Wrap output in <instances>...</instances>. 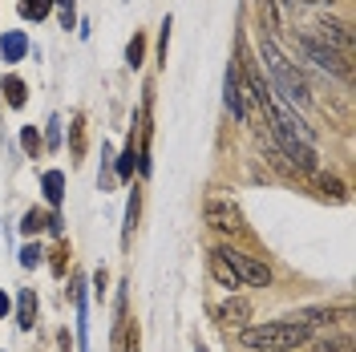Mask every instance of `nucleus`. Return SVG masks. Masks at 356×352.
I'll use <instances>...</instances> for the list:
<instances>
[{
	"instance_id": "21",
	"label": "nucleus",
	"mask_w": 356,
	"mask_h": 352,
	"mask_svg": "<svg viewBox=\"0 0 356 352\" xmlns=\"http://www.w3.org/2000/svg\"><path fill=\"white\" fill-rule=\"evenodd\" d=\"M44 227H49V215H44V211H29V215L21 219V231H24V235H41Z\"/></svg>"
},
{
	"instance_id": "26",
	"label": "nucleus",
	"mask_w": 356,
	"mask_h": 352,
	"mask_svg": "<svg viewBox=\"0 0 356 352\" xmlns=\"http://www.w3.org/2000/svg\"><path fill=\"white\" fill-rule=\"evenodd\" d=\"M57 138H61V122L53 118V122H49V146H57Z\"/></svg>"
},
{
	"instance_id": "3",
	"label": "nucleus",
	"mask_w": 356,
	"mask_h": 352,
	"mask_svg": "<svg viewBox=\"0 0 356 352\" xmlns=\"http://www.w3.org/2000/svg\"><path fill=\"white\" fill-rule=\"evenodd\" d=\"M300 49H304V53H308V61H316L324 73H332V77H340V81H348V77H353V65H348L344 57H336L332 49H324L320 41H312V33L300 37Z\"/></svg>"
},
{
	"instance_id": "15",
	"label": "nucleus",
	"mask_w": 356,
	"mask_h": 352,
	"mask_svg": "<svg viewBox=\"0 0 356 352\" xmlns=\"http://www.w3.org/2000/svg\"><path fill=\"white\" fill-rule=\"evenodd\" d=\"M134 166H138V146H134V134H130V142H126V150H122V158H118V170H113V175L122 178V182H130Z\"/></svg>"
},
{
	"instance_id": "29",
	"label": "nucleus",
	"mask_w": 356,
	"mask_h": 352,
	"mask_svg": "<svg viewBox=\"0 0 356 352\" xmlns=\"http://www.w3.org/2000/svg\"><path fill=\"white\" fill-rule=\"evenodd\" d=\"M4 312H8V296H4V291H0V316H4Z\"/></svg>"
},
{
	"instance_id": "18",
	"label": "nucleus",
	"mask_w": 356,
	"mask_h": 352,
	"mask_svg": "<svg viewBox=\"0 0 356 352\" xmlns=\"http://www.w3.org/2000/svg\"><path fill=\"white\" fill-rule=\"evenodd\" d=\"M142 57H146V37H142V33H134L130 45H126V65L138 69V65H142Z\"/></svg>"
},
{
	"instance_id": "6",
	"label": "nucleus",
	"mask_w": 356,
	"mask_h": 352,
	"mask_svg": "<svg viewBox=\"0 0 356 352\" xmlns=\"http://www.w3.org/2000/svg\"><path fill=\"white\" fill-rule=\"evenodd\" d=\"M222 102H227V110L231 118H239L247 122V106H243V81H239V69L227 65V77H222Z\"/></svg>"
},
{
	"instance_id": "20",
	"label": "nucleus",
	"mask_w": 356,
	"mask_h": 352,
	"mask_svg": "<svg viewBox=\"0 0 356 352\" xmlns=\"http://www.w3.org/2000/svg\"><path fill=\"white\" fill-rule=\"evenodd\" d=\"M138 215H142V191L134 186L130 202H126V239H130V235H134V227H138Z\"/></svg>"
},
{
	"instance_id": "17",
	"label": "nucleus",
	"mask_w": 356,
	"mask_h": 352,
	"mask_svg": "<svg viewBox=\"0 0 356 352\" xmlns=\"http://www.w3.org/2000/svg\"><path fill=\"white\" fill-rule=\"evenodd\" d=\"M21 146H24V154L29 158H41L44 142H41V134H37V126H24L21 130Z\"/></svg>"
},
{
	"instance_id": "8",
	"label": "nucleus",
	"mask_w": 356,
	"mask_h": 352,
	"mask_svg": "<svg viewBox=\"0 0 356 352\" xmlns=\"http://www.w3.org/2000/svg\"><path fill=\"white\" fill-rule=\"evenodd\" d=\"M81 158H86V118L73 113V122H69V162L77 166Z\"/></svg>"
},
{
	"instance_id": "4",
	"label": "nucleus",
	"mask_w": 356,
	"mask_h": 352,
	"mask_svg": "<svg viewBox=\"0 0 356 352\" xmlns=\"http://www.w3.org/2000/svg\"><path fill=\"white\" fill-rule=\"evenodd\" d=\"M219 255L231 264V271H235L239 280H247V284H255V287L271 284V271H267V264L251 259V255H243V251H231V247H219Z\"/></svg>"
},
{
	"instance_id": "22",
	"label": "nucleus",
	"mask_w": 356,
	"mask_h": 352,
	"mask_svg": "<svg viewBox=\"0 0 356 352\" xmlns=\"http://www.w3.org/2000/svg\"><path fill=\"white\" fill-rule=\"evenodd\" d=\"M53 4H57L61 29H73V24H77V8H73V0H53Z\"/></svg>"
},
{
	"instance_id": "19",
	"label": "nucleus",
	"mask_w": 356,
	"mask_h": 352,
	"mask_svg": "<svg viewBox=\"0 0 356 352\" xmlns=\"http://www.w3.org/2000/svg\"><path fill=\"white\" fill-rule=\"evenodd\" d=\"M110 158H113V150L102 142V175H97V186H102V191H113V178H118L113 166H110Z\"/></svg>"
},
{
	"instance_id": "28",
	"label": "nucleus",
	"mask_w": 356,
	"mask_h": 352,
	"mask_svg": "<svg viewBox=\"0 0 356 352\" xmlns=\"http://www.w3.org/2000/svg\"><path fill=\"white\" fill-rule=\"evenodd\" d=\"M324 191H332L336 198H344V186H340V182H336V178H324Z\"/></svg>"
},
{
	"instance_id": "11",
	"label": "nucleus",
	"mask_w": 356,
	"mask_h": 352,
	"mask_svg": "<svg viewBox=\"0 0 356 352\" xmlns=\"http://www.w3.org/2000/svg\"><path fill=\"white\" fill-rule=\"evenodd\" d=\"M0 93H4V102H8L13 110H21L24 102H29V89H24V81H21V77H13V73L0 81Z\"/></svg>"
},
{
	"instance_id": "25",
	"label": "nucleus",
	"mask_w": 356,
	"mask_h": 352,
	"mask_svg": "<svg viewBox=\"0 0 356 352\" xmlns=\"http://www.w3.org/2000/svg\"><path fill=\"white\" fill-rule=\"evenodd\" d=\"M65 255H69V243L61 239L57 243V251H53V271H57V275H65Z\"/></svg>"
},
{
	"instance_id": "27",
	"label": "nucleus",
	"mask_w": 356,
	"mask_h": 352,
	"mask_svg": "<svg viewBox=\"0 0 356 352\" xmlns=\"http://www.w3.org/2000/svg\"><path fill=\"white\" fill-rule=\"evenodd\" d=\"M122 352H138V328H134L126 340H122Z\"/></svg>"
},
{
	"instance_id": "2",
	"label": "nucleus",
	"mask_w": 356,
	"mask_h": 352,
	"mask_svg": "<svg viewBox=\"0 0 356 352\" xmlns=\"http://www.w3.org/2000/svg\"><path fill=\"white\" fill-rule=\"evenodd\" d=\"M304 340H308V324H296V320H271V324L243 332L247 349H264V352H288L300 349Z\"/></svg>"
},
{
	"instance_id": "10",
	"label": "nucleus",
	"mask_w": 356,
	"mask_h": 352,
	"mask_svg": "<svg viewBox=\"0 0 356 352\" xmlns=\"http://www.w3.org/2000/svg\"><path fill=\"white\" fill-rule=\"evenodd\" d=\"M17 324H21L24 332L37 324V291H33V287H24V291H21V304H17Z\"/></svg>"
},
{
	"instance_id": "13",
	"label": "nucleus",
	"mask_w": 356,
	"mask_h": 352,
	"mask_svg": "<svg viewBox=\"0 0 356 352\" xmlns=\"http://www.w3.org/2000/svg\"><path fill=\"white\" fill-rule=\"evenodd\" d=\"M247 316H251V304H247V300H227V304L219 308V320L227 324V328H231V324H243Z\"/></svg>"
},
{
	"instance_id": "16",
	"label": "nucleus",
	"mask_w": 356,
	"mask_h": 352,
	"mask_svg": "<svg viewBox=\"0 0 356 352\" xmlns=\"http://www.w3.org/2000/svg\"><path fill=\"white\" fill-rule=\"evenodd\" d=\"M53 13V0H21V17L24 21H44Z\"/></svg>"
},
{
	"instance_id": "5",
	"label": "nucleus",
	"mask_w": 356,
	"mask_h": 352,
	"mask_svg": "<svg viewBox=\"0 0 356 352\" xmlns=\"http://www.w3.org/2000/svg\"><path fill=\"white\" fill-rule=\"evenodd\" d=\"M312 41H320L324 49H332L336 57H344V61H353V29L340 21H320L316 24V37Z\"/></svg>"
},
{
	"instance_id": "9",
	"label": "nucleus",
	"mask_w": 356,
	"mask_h": 352,
	"mask_svg": "<svg viewBox=\"0 0 356 352\" xmlns=\"http://www.w3.org/2000/svg\"><path fill=\"white\" fill-rule=\"evenodd\" d=\"M41 191H44V198H49V207H61V198H65V175H61V170H44Z\"/></svg>"
},
{
	"instance_id": "14",
	"label": "nucleus",
	"mask_w": 356,
	"mask_h": 352,
	"mask_svg": "<svg viewBox=\"0 0 356 352\" xmlns=\"http://www.w3.org/2000/svg\"><path fill=\"white\" fill-rule=\"evenodd\" d=\"M211 275H215V280H219L222 287H231V291H235V287L243 284V280H239V275H235V271H231V264H227V259H222L219 251H215V255H211Z\"/></svg>"
},
{
	"instance_id": "24",
	"label": "nucleus",
	"mask_w": 356,
	"mask_h": 352,
	"mask_svg": "<svg viewBox=\"0 0 356 352\" xmlns=\"http://www.w3.org/2000/svg\"><path fill=\"white\" fill-rule=\"evenodd\" d=\"M166 49H170V17L162 21V37H158V65H166Z\"/></svg>"
},
{
	"instance_id": "23",
	"label": "nucleus",
	"mask_w": 356,
	"mask_h": 352,
	"mask_svg": "<svg viewBox=\"0 0 356 352\" xmlns=\"http://www.w3.org/2000/svg\"><path fill=\"white\" fill-rule=\"evenodd\" d=\"M41 264V247L37 243H24L21 247V267H37Z\"/></svg>"
},
{
	"instance_id": "7",
	"label": "nucleus",
	"mask_w": 356,
	"mask_h": 352,
	"mask_svg": "<svg viewBox=\"0 0 356 352\" xmlns=\"http://www.w3.org/2000/svg\"><path fill=\"white\" fill-rule=\"evenodd\" d=\"M207 223H211V227H219V231H231V235H235V231H243L239 211H235V207H227V202H211V207H207Z\"/></svg>"
},
{
	"instance_id": "12",
	"label": "nucleus",
	"mask_w": 356,
	"mask_h": 352,
	"mask_svg": "<svg viewBox=\"0 0 356 352\" xmlns=\"http://www.w3.org/2000/svg\"><path fill=\"white\" fill-rule=\"evenodd\" d=\"M24 53H29V37H24V33H4L0 57H4V61H21Z\"/></svg>"
},
{
	"instance_id": "1",
	"label": "nucleus",
	"mask_w": 356,
	"mask_h": 352,
	"mask_svg": "<svg viewBox=\"0 0 356 352\" xmlns=\"http://www.w3.org/2000/svg\"><path fill=\"white\" fill-rule=\"evenodd\" d=\"M264 57H267V69H271V77H275V81H271L275 97H280V102H288L291 110H296V106L304 110V106L312 102V89H308V81H304V73L291 65L284 53H280V45L271 41V37L264 41Z\"/></svg>"
}]
</instances>
